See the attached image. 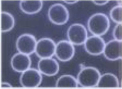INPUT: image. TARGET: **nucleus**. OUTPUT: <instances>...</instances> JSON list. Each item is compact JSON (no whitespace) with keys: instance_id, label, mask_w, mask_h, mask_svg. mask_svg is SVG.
Returning a JSON list of instances; mask_svg holds the SVG:
<instances>
[{"instance_id":"39448f33","label":"nucleus","mask_w":122,"mask_h":89,"mask_svg":"<svg viewBox=\"0 0 122 89\" xmlns=\"http://www.w3.org/2000/svg\"><path fill=\"white\" fill-rule=\"evenodd\" d=\"M42 76L41 72L35 69H28L22 72L20 78L21 85L28 88H34L41 85Z\"/></svg>"},{"instance_id":"f8f14e48","label":"nucleus","mask_w":122,"mask_h":89,"mask_svg":"<svg viewBox=\"0 0 122 89\" xmlns=\"http://www.w3.org/2000/svg\"><path fill=\"white\" fill-rule=\"evenodd\" d=\"M11 65L15 71L22 73L30 68L31 65L30 58L27 54L17 53L11 58Z\"/></svg>"},{"instance_id":"aec40b11","label":"nucleus","mask_w":122,"mask_h":89,"mask_svg":"<svg viewBox=\"0 0 122 89\" xmlns=\"http://www.w3.org/2000/svg\"><path fill=\"white\" fill-rule=\"evenodd\" d=\"M12 87V85L10 83L6 82H2L1 83V87Z\"/></svg>"},{"instance_id":"6e6552de","label":"nucleus","mask_w":122,"mask_h":89,"mask_svg":"<svg viewBox=\"0 0 122 89\" xmlns=\"http://www.w3.org/2000/svg\"><path fill=\"white\" fill-rule=\"evenodd\" d=\"M75 54V47L71 42L61 40L56 44L55 55L60 61L66 62L71 60Z\"/></svg>"},{"instance_id":"4468645a","label":"nucleus","mask_w":122,"mask_h":89,"mask_svg":"<svg viewBox=\"0 0 122 89\" xmlns=\"http://www.w3.org/2000/svg\"><path fill=\"white\" fill-rule=\"evenodd\" d=\"M119 86V79L112 73H106L101 75L97 85L98 87H117Z\"/></svg>"},{"instance_id":"9d476101","label":"nucleus","mask_w":122,"mask_h":89,"mask_svg":"<svg viewBox=\"0 0 122 89\" xmlns=\"http://www.w3.org/2000/svg\"><path fill=\"white\" fill-rule=\"evenodd\" d=\"M122 41L112 40L105 44L103 54L106 59L114 61L122 58Z\"/></svg>"},{"instance_id":"f3484780","label":"nucleus","mask_w":122,"mask_h":89,"mask_svg":"<svg viewBox=\"0 0 122 89\" xmlns=\"http://www.w3.org/2000/svg\"><path fill=\"white\" fill-rule=\"evenodd\" d=\"M110 15L114 22L117 24L122 23V6L118 5L113 7L110 11Z\"/></svg>"},{"instance_id":"ddd939ff","label":"nucleus","mask_w":122,"mask_h":89,"mask_svg":"<svg viewBox=\"0 0 122 89\" xmlns=\"http://www.w3.org/2000/svg\"><path fill=\"white\" fill-rule=\"evenodd\" d=\"M21 10L27 14H34L40 12L43 7L42 0H21L19 4Z\"/></svg>"},{"instance_id":"2eb2a0df","label":"nucleus","mask_w":122,"mask_h":89,"mask_svg":"<svg viewBox=\"0 0 122 89\" xmlns=\"http://www.w3.org/2000/svg\"><path fill=\"white\" fill-rule=\"evenodd\" d=\"M1 31L7 32L11 30L15 25L14 16L7 12H1Z\"/></svg>"},{"instance_id":"f257e3e1","label":"nucleus","mask_w":122,"mask_h":89,"mask_svg":"<svg viewBox=\"0 0 122 89\" xmlns=\"http://www.w3.org/2000/svg\"><path fill=\"white\" fill-rule=\"evenodd\" d=\"M87 26L89 31L94 35L101 36L106 34L108 30L110 22L107 15L98 13L89 18Z\"/></svg>"},{"instance_id":"a211bd4d","label":"nucleus","mask_w":122,"mask_h":89,"mask_svg":"<svg viewBox=\"0 0 122 89\" xmlns=\"http://www.w3.org/2000/svg\"><path fill=\"white\" fill-rule=\"evenodd\" d=\"M113 36L115 39L122 41V23L117 24L113 31Z\"/></svg>"},{"instance_id":"7ed1b4c3","label":"nucleus","mask_w":122,"mask_h":89,"mask_svg":"<svg viewBox=\"0 0 122 89\" xmlns=\"http://www.w3.org/2000/svg\"><path fill=\"white\" fill-rule=\"evenodd\" d=\"M48 17L52 23L57 25L66 24L69 19V13L64 5L60 3L51 5L48 12Z\"/></svg>"},{"instance_id":"6ab92c4d","label":"nucleus","mask_w":122,"mask_h":89,"mask_svg":"<svg viewBox=\"0 0 122 89\" xmlns=\"http://www.w3.org/2000/svg\"><path fill=\"white\" fill-rule=\"evenodd\" d=\"M93 3L97 5L102 6L108 3L109 0H92Z\"/></svg>"},{"instance_id":"f03ea898","label":"nucleus","mask_w":122,"mask_h":89,"mask_svg":"<svg viewBox=\"0 0 122 89\" xmlns=\"http://www.w3.org/2000/svg\"><path fill=\"white\" fill-rule=\"evenodd\" d=\"M101 76L100 73L97 69L88 66L81 69L79 72L77 81L82 87H93L97 86Z\"/></svg>"},{"instance_id":"0eeeda50","label":"nucleus","mask_w":122,"mask_h":89,"mask_svg":"<svg viewBox=\"0 0 122 89\" xmlns=\"http://www.w3.org/2000/svg\"><path fill=\"white\" fill-rule=\"evenodd\" d=\"M56 44L50 38H41L37 41L35 53L39 58H52L55 54Z\"/></svg>"},{"instance_id":"9b49d317","label":"nucleus","mask_w":122,"mask_h":89,"mask_svg":"<svg viewBox=\"0 0 122 89\" xmlns=\"http://www.w3.org/2000/svg\"><path fill=\"white\" fill-rule=\"evenodd\" d=\"M38 68L41 74L51 77L58 74L59 65L58 62L54 58H41L38 63Z\"/></svg>"},{"instance_id":"20e7f679","label":"nucleus","mask_w":122,"mask_h":89,"mask_svg":"<svg viewBox=\"0 0 122 89\" xmlns=\"http://www.w3.org/2000/svg\"><path fill=\"white\" fill-rule=\"evenodd\" d=\"M87 31L85 26L80 23L72 24L67 31L69 41L77 45L84 44L87 38Z\"/></svg>"},{"instance_id":"1a4fd4ad","label":"nucleus","mask_w":122,"mask_h":89,"mask_svg":"<svg viewBox=\"0 0 122 89\" xmlns=\"http://www.w3.org/2000/svg\"><path fill=\"white\" fill-rule=\"evenodd\" d=\"M84 44L85 50L89 54L99 55L103 53L106 44L100 36L94 35L88 37Z\"/></svg>"},{"instance_id":"423d86ee","label":"nucleus","mask_w":122,"mask_h":89,"mask_svg":"<svg viewBox=\"0 0 122 89\" xmlns=\"http://www.w3.org/2000/svg\"><path fill=\"white\" fill-rule=\"evenodd\" d=\"M37 41L34 35L28 34H22L17 38L16 47L19 53L30 55L35 51Z\"/></svg>"},{"instance_id":"412c9836","label":"nucleus","mask_w":122,"mask_h":89,"mask_svg":"<svg viewBox=\"0 0 122 89\" xmlns=\"http://www.w3.org/2000/svg\"><path fill=\"white\" fill-rule=\"evenodd\" d=\"M65 3L69 5H72L78 2V0H63Z\"/></svg>"},{"instance_id":"dca6fc26","label":"nucleus","mask_w":122,"mask_h":89,"mask_svg":"<svg viewBox=\"0 0 122 89\" xmlns=\"http://www.w3.org/2000/svg\"><path fill=\"white\" fill-rule=\"evenodd\" d=\"M77 79L71 75L61 76L58 79L56 86L58 87H78Z\"/></svg>"}]
</instances>
